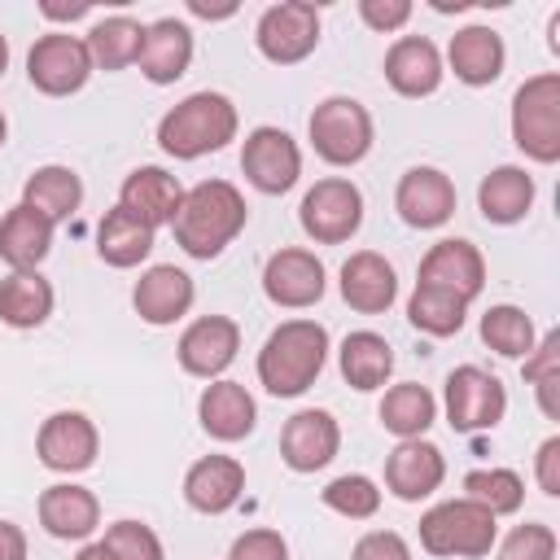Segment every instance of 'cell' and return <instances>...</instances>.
Returning <instances> with one entry per match:
<instances>
[{
  "mask_svg": "<svg viewBox=\"0 0 560 560\" xmlns=\"http://www.w3.org/2000/svg\"><path fill=\"white\" fill-rule=\"evenodd\" d=\"M249 219V206L241 197L236 184L228 179H201L184 192L175 219H171V232H175V245L188 254V258H219L245 228Z\"/></svg>",
  "mask_w": 560,
  "mask_h": 560,
  "instance_id": "cell-1",
  "label": "cell"
},
{
  "mask_svg": "<svg viewBox=\"0 0 560 560\" xmlns=\"http://www.w3.org/2000/svg\"><path fill=\"white\" fill-rule=\"evenodd\" d=\"M328 359V328L315 319H284L258 350V381L276 398H298L315 385Z\"/></svg>",
  "mask_w": 560,
  "mask_h": 560,
  "instance_id": "cell-2",
  "label": "cell"
},
{
  "mask_svg": "<svg viewBox=\"0 0 560 560\" xmlns=\"http://www.w3.org/2000/svg\"><path fill=\"white\" fill-rule=\"evenodd\" d=\"M236 105L223 96V92H192L184 96L175 109L162 114L158 122V144L179 158V162H192V158H206V153H219L228 140H236Z\"/></svg>",
  "mask_w": 560,
  "mask_h": 560,
  "instance_id": "cell-3",
  "label": "cell"
},
{
  "mask_svg": "<svg viewBox=\"0 0 560 560\" xmlns=\"http://www.w3.org/2000/svg\"><path fill=\"white\" fill-rule=\"evenodd\" d=\"M499 516H490L481 503L472 499H446L438 508H429L420 516V547L429 556H464V560H481L494 547V525Z\"/></svg>",
  "mask_w": 560,
  "mask_h": 560,
  "instance_id": "cell-4",
  "label": "cell"
},
{
  "mask_svg": "<svg viewBox=\"0 0 560 560\" xmlns=\"http://www.w3.org/2000/svg\"><path fill=\"white\" fill-rule=\"evenodd\" d=\"M512 140L534 162H560V74H534L512 96Z\"/></svg>",
  "mask_w": 560,
  "mask_h": 560,
  "instance_id": "cell-5",
  "label": "cell"
},
{
  "mask_svg": "<svg viewBox=\"0 0 560 560\" xmlns=\"http://www.w3.org/2000/svg\"><path fill=\"white\" fill-rule=\"evenodd\" d=\"M311 149L328 162V166H354L368 158L372 149V114L354 101V96H328L315 105L311 122Z\"/></svg>",
  "mask_w": 560,
  "mask_h": 560,
  "instance_id": "cell-6",
  "label": "cell"
},
{
  "mask_svg": "<svg viewBox=\"0 0 560 560\" xmlns=\"http://www.w3.org/2000/svg\"><path fill=\"white\" fill-rule=\"evenodd\" d=\"M298 223H302V232L311 241L341 245V241H350L363 228V192L350 179L328 175L315 188H306V197L298 206Z\"/></svg>",
  "mask_w": 560,
  "mask_h": 560,
  "instance_id": "cell-7",
  "label": "cell"
},
{
  "mask_svg": "<svg viewBox=\"0 0 560 560\" xmlns=\"http://www.w3.org/2000/svg\"><path fill=\"white\" fill-rule=\"evenodd\" d=\"M446 424L455 433H481L494 429L508 411V389L499 376H490L477 363H464L446 376Z\"/></svg>",
  "mask_w": 560,
  "mask_h": 560,
  "instance_id": "cell-8",
  "label": "cell"
},
{
  "mask_svg": "<svg viewBox=\"0 0 560 560\" xmlns=\"http://www.w3.org/2000/svg\"><path fill=\"white\" fill-rule=\"evenodd\" d=\"M258 52L276 66H293L315 52L319 44V9L306 0H280L258 18Z\"/></svg>",
  "mask_w": 560,
  "mask_h": 560,
  "instance_id": "cell-9",
  "label": "cell"
},
{
  "mask_svg": "<svg viewBox=\"0 0 560 560\" xmlns=\"http://www.w3.org/2000/svg\"><path fill=\"white\" fill-rule=\"evenodd\" d=\"M26 74L31 83L44 92V96H70L88 83L92 74V52L79 35H66V31H52V35H39L26 52Z\"/></svg>",
  "mask_w": 560,
  "mask_h": 560,
  "instance_id": "cell-10",
  "label": "cell"
},
{
  "mask_svg": "<svg viewBox=\"0 0 560 560\" xmlns=\"http://www.w3.org/2000/svg\"><path fill=\"white\" fill-rule=\"evenodd\" d=\"M241 171H245V179H249L258 192L280 197V192H289V188L298 184V175H302V149H298V140H293L289 131H280V127H254V131L245 136V149H241Z\"/></svg>",
  "mask_w": 560,
  "mask_h": 560,
  "instance_id": "cell-11",
  "label": "cell"
},
{
  "mask_svg": "<svg viewBox=\"0 0 560 560\" xmlns=\"http://www.w3.org/2000/svg\"><path fill=\"white\" fill-rule=\"evenodd\" d=\"M101 433L83 411H52L35 433V455L52 472H83L96 464Z\"/></svg>",
  "mask_w": 560,
  "mask_h": 560,
  "instance_id": "cell-12",
  "label": "cell"
},
{
  "mask_svg": "<svg viewBox=\"0 0 560 560\" xmlns=\"http://www.w3.org/2000/svg\"><path fill=\"white\" fill-rule=\"evenodd\" d=\"M236 350H241V328L228 315H201V319H192L184 328L179 346H175L179 368L188 376H206V381H214L219 372H228L232 359H236Z\"/></svg>",
  "mask_w": 560,
  "mask_h": 560,
  "instance_id": "cell-13",
  "label": "cell"
},
{
  "mask_svg": "<svg viewBox=\"0 0 560 560\" xmlns=\"http://www.w3.org/2000/svg\"><path fill=\"white\" fill-rule=\"evenodd\" d=\"M262 293L276 302V306H289V311H306L324 298V262L311 254V249H276L262 267Z\"/></svg>",
  "mask_w": 560,
  "mask_h": 560,
  "instance_id": "cell-14",
  "label": "cell"
},
{
  "mask_svg": "<svg viewBox=\"0 0 560 560\" xmlns=\"http://www.w3.org/2000/svg\"><path fill=\"white\" fill-rule=\"evenodd\" d=\"M337 446H341V429H337L332 411H324V407H306V411L289 416L280 429V459L293 472H315V468L332 464Z\"/></svg>",
  "mask_w": 560,
  "mask_h": 560,
  "instance_id": "cell-15",
  "label": "cell"
},
{
  "mask_svg": "<svg viewBox=\"0 0 560 560\" xmlns=\"http://www.w3.org/2000/svg\"><path fill=\"white\" fill-rule=\"evenodd\" d=\"M394 210L407 228H442L455 214V184L438 166H411L394 188Z\"/></svg>",
  "mask_w": 560,
  "mask_h": 560,
  "instance_id": "cell-16",
  "label": "cell"
},
{
  "mask_svg": "<svg viewBox=\"0 0 560 560\" xmlns=\"http://www.w3.org/2000/svg\"><path fill=\"white\" fill-rule=\"evenodd\" d=\"M416 284H438L464 302H472L486 289V258L472 241H438L424 258H420V280Z\"/></svg>",
  "mask_w": 560,
  "mask_h": 560,
  "instance_id": "cell-17",
  "label": "cell"
},
{
  "mask_svg": "<svg viewBox=\"0 0 560 560\" xmlns=\"http://www.w3.org/2000/svg\"><path fill=\"white\" fill-rule=\"evenodd\" d=\"M192 298H197L192 276L179 271L175 262H158V267H149V271L136 280V289H131V306H136V315H140L144 324H153V328L184 319L188 306H192Z\"/></svg>",
  "mask_w": 560,
  "mask_h": 560,
  "instance_id": "cell-18",
  "label": "cell"
},
{
  "mask_svg": "<svg viewBox=\"0 0 560 560\" xmlns=\"http://www.w3.org/2000/svg\"><path fill=\"white\" fill-rule=\"evenodd\" d=\"M442 477H446V459H442V451H438L433 442H424V438L398 442V446L389 451V459H385V486H389L402 503L429 499V494L442 486Z\"/></svg>",
  "mask_w": 560,
  "mask_h": 560,
  "instance_id": "cell-19",
  "label": "cell"
},
{
  "mask_svg": "<svg viewBox=\"0 0 560 560\" xmlns=\"http://www.w3.org/2000/svg\"><path fill=\"white\" fill-rule=\"evenodd\" d=\"M197 416L214 442H241L258 424V402L241 381H210L197 398Z\"/></svg>",
  "mask_w": 560,
  "mask_h": 560,
  "instance_id": "cell-20",
  "label": "cell"
},
{
  "mask_svg": "<svg viewBox=\"0 0 560 560\" xmlns=\"http://www.w3.org/2000/svg\"><path fill=\"white\" fill-rule=\"evenodd\" d=\"M245 494V468L241 459L232 455H206L188 468L184 477V499L192 512H206V516H223L241 503Z\"/></svg>",
  "mask_w": 560,
  "mask_h": 560,
  "instance_id": "cell-21",
  "label": "cell"
},
{
  "mask_svg": "<svg viewBox=\"0 0 560 560\" xmlns=\"http://www.w3.org/2000/svg\"><path fill=\"white\" fill-rule=\"evenodd\" d=\"M179 201H184V188H179V179H175L171 171H162V166H136V171L122 179V188H118V206H122L127 214H136L140 223H149L153 232L175 219Z\"/></svg>",
  "mask_w": 560,
  "mask_h": 560,
  "instance_id": "cell-22",
  "label": "cell"
},
{
  "mask_svg": "<svg viewBox=\"0 0 560 560\" xmlns=\"http://www.w3.org/2000/svg\"><path fill=\"white\" fill-rule=\"evenodd\" d=\"M39 525L61 538V542H79L88 534H96L101 525V503L88 486H74V481H57L39 494Z\"/></svg>",
  "mask_w": 560,
  "mask_h": 560,
  "instance_id": "cell-23",
  "label": "cell"
},
{
  "mask_svg": "<svg viewBox=\"0 0 560 560\" xmlns=\"http://www.w3.org/2000/svg\"><path fill=\"white\" fill-rule=\"evenodd\" d=\"M385 79L398 96H429L442 83V52L424 35H402L385 52Z\"/></svg>",
  "mask_w": 560,
  "mask_h": 560,
  "instance_id": "cell-24",
  "label": "cell"
},
{
  "mask_svg": "<svg viewBox=\"0 0 560 560\" xmlns=\"http://www.w3.org/2000/svg\"><path fill=\"white\" fill-rule=\"evenodd\" d=\"M341 298L363 315H381L398 298V276L376 249H359L341 262Z\"/></svg>",
  "mask_w": 560,
  "mask_h": 560,
  "instance_id": "cell-25",
  "label": "cell"
},
{
  "mask_svg": "<svg viewBox=\"0 0 560 560\" xmlns=\"http://www.w3.org/2000/svg\"><path fill=\"white\" fill-rule=\"evenodd\" d=\"M446 61L455 70L459 83L468 88H486L503 74V61H508V48H503V35L490 31V26H464L451 35V48H446Z\"/></svg>",
  "mask_w": 560,
  "mask_h": 560,
  "instance_id": "cell-26",
  "label": "cell"
},
{
  "mask_svg": "<svg viewBox=\"0 0 560 560\" xmlns=\"http://www.w3.org/2000/svg\"><path fill=\"white\" fill-rule=\"evenodd\" d=\"M140 74L149 83H175L188 61H192V31L175 18H158L153 26H144V44H140Z\"/></svg>",
  "mask_w": 560,
  "mask_h": 560,
  "instance_id": "cell-27",
  "label": "cell"
},
{
  "mask_svg": "<svg viewBox=\"0 0 560 560\" xmlns=\"http://www.w3.org/2000/svg\"><path fill=\"white\" fill-rule=\"evenodd\" d=\"M52 249V223L44 214H35L31 206H13L0 219V258L13 271H39V262Z\"/></svg>",
  "mask_w": 560,
  "mask_h": 560,
  "instance_id": "cell-28",
  "label": "cell"
},
{
  "mask_svg": "<svg viewBox=\"0 0 560 560\" xmlns=\"http://www.w3.org/2000/svg\"><path fill=\"white\" fill-rule=\"evenodd\" d=\"M153 249V228L140 223L136 214H127L122 206L105 210L96 223V254L109 267H140Z\"/></svg>",
  "mask_w": 560,
  "mask_h": 560,
  "instance_id": "cell-29",
  "label": "cell"
},
{
  "mask_svg": "<svg viewBox=\"0 0 560 560\" xmlns=\"http://www.w3.org/2000/svg\"><path fill=\"white\" fill-rule=\"evenodd\" d=\"M337 363H341V376H346L354 389L368 394V389H381V385L389 381V372H394V350H389V341H385L381 332L359 328V332H350V337L341 341Z\"/></svg>",
  "mask_w": 560,
  "mask_h": 560,
  "instance_id": "cell-30",
  "label": "cell"
},
{
  "mask_svg": "<svg viewBox=\"0 0 560 560\" xmlns=\"http://www.w3.org/2000/svg\"><path fill=\"white\" fill-rule=\"evenodd\" d=\"M52 315V284L39 271H9L0 280V324L39 328Z\"/></svg>",
  "mask_w": 560,
  "mask_h": 560,
  "instance_id": "cell-31",
  "label": "cell"
},
{
  "mask_svg": "<svg viewBox=\"0 0 560 560\" xmlns=\"http://www.w3.org/2000/svg\"><path fill=\"white\" fill-rule=\"evenodd\" d=\"M83 201V179L70 171V166H39L26 188H22V206H31L35 214H44L52 228L61 219H70Z\"/></svg>",
  "mask_w": 560,
  "mask_h": 560,
  "instance_id": "cell-32",
  "label": "cell"
},
{
  "mask_svg": "<svg viewBox=\"0 0 560 560\" xmlns=\"http://www.w3.org/2000/svg\"><path fill=\"white\" fill-rule=\"evenodd\" d=\"M477 206L490 223H521L534 206V179L521 166H494L477 188Z\"/></svg>",
  "mask_w": 560,
  "mask_h": 560,
  "instance_id": "cell-33",
  "label": "cell"
},
{
  "mask_svg": "<svg viewBox=\"0 0 560 560\" xmlns=\"http://www.w3.org/2000/svg\"><path fill=\"white\" fill-rule=\"evenodd\" d=\"M381 424L394 433V438H424L429 433V424L438 420V398L424 389V385H416V381H402V385H394V389H385V398H381Z\"/></svg>",
  "mask_w": 560,
  "mask_h": 560,
  "instance_id": "cell-34",
  "label": "cell"
},
{
  "mask_svg": "<svg viewBox=\"0 0 560 560\" xmlns=\"http://www.w3.org/2000/svg\"><path fill=\"white\" fill-rule=\"evenodd\" d=\"M88 52H92V70H127L136 57H140V44H144V26L127 13H114V18H101L92 31H88Z\"/></svg>",
  "mask_w": 560,
  "mask_h": 560,
  "instance_id": "cell-35",
  "label": "cell"
},
{
  "mask_svg": "<svg viewBox=\"0 0 560 560\" xmlns=\"http://www.w3.org/2000/svg\"><path fill=\"white\" fill-rule=\"evenodd\" d=\"M464 315H468V302L438 289V284H416L411 298H407V319L411 328L429 332V337H455L464 328Z\"/></svg>",
  "mask_w": 560,
  "mask_h": 560,
  "instance_id": "cell-36",
  "label": "cell"
},
{
  "mask_svg": "<svg viewBox=\"0 0 560 560\" xmlns=\"http://www.w3.org/2000/svg\"><path fill=\"white\" fill-rule=\"evenodd\" d=\"M481 341L503 359H525L534 350V319L521 306H490L481 315Z\"/></svg>",
  "mask_w": 560,
  "mask_h": 560,
  "instance_id": "cell-37",
  "label": "cell"
},
{
  "mask_svg": "<svg viewBox=\"0 0 560 560\" xmlns=\"http://www.w3.org/2000/svg\"><path fill=\"white\" fill-rule=\"evenodd\" d=\"M464 499L481 503L490 516H508L525 503V481L512 468H477L464 477Z\"/></svg>",
  "mask_w": 560,
  "mask_h": 560,
  "instance_id": "cell-38",
  "label": "cell"
},
{
  "mask_svg": "<svg viewBox=\"0 0 560 560\" xmlns=\"http://www.w3.org/2000/svg\"><path fill=\"white\" fill-rule=\"evenodd\" d=\"M319 499H324V508H332L337 516H350V521H368V516H376V508H381V490H376V481L363 477V472L332 477V481L319 490Z\"/></svg>",
  "mask_w": 560,
  "mask_h": 560,
  "instance_id": "cell-39",
  "label": "cell"
},
{
  "mask_svg": "<svg viewBox=\"0 0 560 560\" xmlns=\"http://www.w3.org/2000/svg\"><path fill=\"white\" fill-rule=\"evenodd\" d=\"M525 381L538 389V407L542 416H560L556 407V385H560V332H547L529 354H525Z\"/></svg>",
  "mask_w": 560,
  "mask_h": 560,
  "instance_id": "cell-40",
  "label": "cell"
},
{
  "mask_svg": "<svg viewBox=\"0 0 560 560\" xmlns=\"http://www.w3.org/2000/svg\"><path fill=\"white\" fill-rule=\"evenodd\" d=\"M101 542H105L118 560H166L162 538H158L144 521H114Z\"/></svg>",
  "mask_w": 560,
  "mask_h": 560,
  "instance_id": "cell-41",
  "label": "cell"
},
{
  "mask_svg": "<svg viewBox=\"0 0 560 560\" xmlns=\"http://www.w3.org/2000/svg\"><path fill=\"white\" fill-rule=\"evenodd\" d=\"M499 560H556V529L551 525H516L503 538Z\"/></svg>",
  "mask_w": 560,
  "mask_h": 560,
  "instance_id": "cell-42",
  "label": "cell"
},
{
  "mask_svg": "<svg viewBox=\"0 0 560 560\" xmlns=\"http://www.w3.org/2000/svg\"><path fill=\"white\" fill-rule=\"evenodd\" d=\"M228 560H289V542L280 529H245L232 542Z\"/></svg>",
  "mask_w": 560,
  "mask_h": 560,
  "instance_id": "cell-43",
  "label": "cell"
},
{
  "mask_svg": "<svg viewBox=\"0 0 560 560\" xmlns=\"http://www.w3.org/2000/svg\"><path fill=\"white\" fill-rule=\"evenodd\" d=\"M350 560H411V547H407V538L394 534V529H372V534H363V538L354 542Z\"/></svg>",
  "mask_w": 560,
  "mask_h": 560,
  "instance_id": "cell-44",
  "label": "cell"
},
{
  "mask_svg": "<svg viewBox=\"0 0 560 560\" xmlns=\"http://www.w3.org/2000/svg\"><path fill=\"white\" fill-rule=\"evenodd\" d=\"M359 18L372 31H398L411 18V4L407 0H359Z\"/></svg>",
  "mask_w": 560,
  "mask_h": 560,
  "instance_id": "cell-45",
  "label": "cell"
},
{
  "mask_svg": "<svg viewBox=\"0 0 560 560\" xmlns=\"http://www.w3.org/2000/svg\"><path fill=\"white\" fill-rule=\"evenodd\" d=\"M534 472H538V486L542 494H560V438H547L538 446V459H534Z\"/></svg>",
  "mask_w": 560,
  "mask_h": 560,
  "instance_id": "cell-46",
  "label": "cell"
},
{
  "mask_svg": "<svg viewBox=\"0 0 560 560\" xmlns=\"http://www.w3.org/2000/svg\"><path fill=\"white\" fill-rule=\"evenodd\" d=\"M0 560H26V534L13 521H0Z\"/></svg>",
  "mask_w": 560,
  "mask_h": 560,
  "instance_id": "cell-47",
  "label": "cell"
},
{
  "mask_svg": "<svg viewBox=\"0 0 560 560\" xmlns=\"http://www.w3.org/2000/svg\"><path fill=\"white\" fill-rule=\"evenodd\" d=\"M39 13H44V18H52V22H74V18H88V13H92V4H88V0H79V4H52V0H44V4H39Z\"/></svg>",
  "mask_w": 560,
  "mask_h": 560,
  "instance_id": "cell-48",
  "label": "cell"
},
{
  "mask_svg": "<svg viewBox=\"0 0 560 560\" xmlns=\"http://www.w3.org/2000/svg\"><path fill=\"white\" fill-rule=\"evenodd\" d=\"M188 9H192L197 18H232V13H236V4H223V9H210V4H201V0H192Z\"/></svg>",
  "mask_w": 560,
  "mask_h": 560,
  "instance_id": "cell-49",
  "label": "cell"
},
{
  "mask_svg": "<svg viewBox=\"0 0 560 560\" xmlns=\"http://www.w3.org/2000/svg\"><path fill=\"white\" fill-rule=\"evenodd\" d=\"M74 560H118V556H114V551H109L105 542H88V547H83V551H79Z\"/></svg>",
  "mask_w": 560,
  "mask_h": 560,
  "instance_id": "cell-50",
  "label": "cell"
},
{
  "mask_svg": "<svg viewBox=\"0 0 560 560\" xmlns=\"http://www.w3.org/2000/svg\"><path fill=\"white\" fill-rule=\"evenodd\" d=\"M4 70H9V39L0 35V74H4Z\"/></svg>",
  "mask_w": 560,
  "mask_h": 560,
  "instance_id": "cell-51",
  "label": "cell"
},
{
  "mask_svg": "<svg viewBox=\"0 0 560 560\" xmlns=\"http://www.w3.org/2000/svg\"><path fill=\"white\" fill-rule=\"evenodd\" d=\"M4 136H9V122H4V114H0V144H4Z\"/></svg>",
  "mask_w": 560,
  "mask_h": 560,
  "instance_id": "cell-52",
  "label": "cell"
}]
</instances>
